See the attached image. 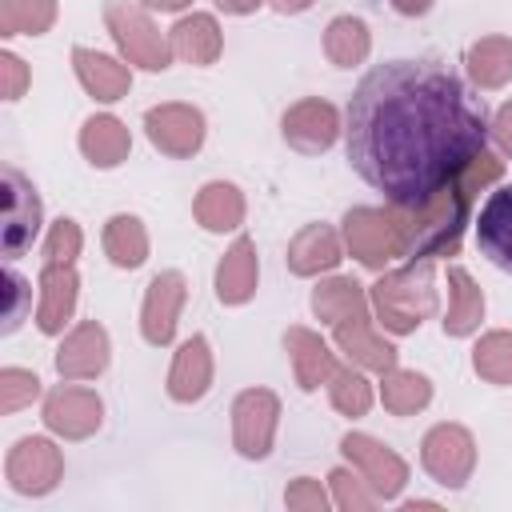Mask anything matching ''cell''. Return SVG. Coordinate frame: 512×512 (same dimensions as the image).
I'll use <instances>...</instances> for the list:
<instances>
[{"label": "cell", "mask_w": 512, "mask_h": 512, "mask_svg": "<svg viewBox=\"0 0 512 512\" xmlns=\"http://www.w3.org/2000/svg\"><path fill=\"white\" fill-rule=\"evenodd\" d=\"M104 252H108V260L116 268H140L148 260V232H144L140 216L116 212L104 224Z\"/></svg>", "instance_id": "cell-29"}, {"label": "cell", "mask_w": 512, "mask_h": 512, "mask_svg": "<svg viewBox=\"0 0 512 512\" xmlns=\"http://www.w3.org/2000/svg\"><path fill=\"white\" fill-rule=\"evenodd\" d=\"M104 420V404L92 388H76V384H60L44 396V424L64 436V440H84L100 428Z\"/></svg>", "instance_id": "cell-13"}, {"label": "cell", "mask_w": 512, "mask_h": 512, "mask_svg": "<svg viewBox=\"0 0 512 512\" xmlns=\"http://www.w3.org/2000/svg\"><path fill=\"white\" fill-rule=\"evenodd\" d=\"M104 24L112 32V40L120 44V52L128 56V64L148 68V72H164L172 60V44L160 36V28L152 24V16L128 0H104Z\"/></svg>", "instance_id": "cell-4"}, {"label": "cell", "mask_w": 512, "mask_h": 512, "mask_svg": "<svg viewBox=\"0 0 512 512\" xmlns=\"http://www.w3.org/2000/svg\"><path fill=\"white\" fill-rule=\"evenodd\" d=\"M340 236L328 224H308L288 244V272L292 276H320L340 264Z\"/></svg>", "instance_id": "cell-22"}, {"label": "cell", "mask_w": 512, "mask_h": 512, "mask_svg": "<svg viewBox=\"0 0 512 512\" xmlns=\"http://www.w3.org/2000/svg\"><path fill=\"white\" fill-rule=\"evenodd\" d=\"M184 296H188V284H184V276L176 268L152 276V284L144 292V308H140V332H144L148 344H156V348L172 344Z\"/></svg>", "instance_id": "cell-14"}, {"label": "cell", "mask_w": 512, "mask_h": 512, "mask_svg": "<svg viewBox=\"0 0 512 512\" xmlns=\"http://www.w3.org/2000/svg\"><path fill=\"white\" fill-rule=\"evenodd\" d=\"M224 12H232V16H248V12H256L264 0H216Z\"/></svg>", "instance_id": "cell-44"}, {"label": "cell", "mask_w": 512, "mask_h": 512, "mask_svg": "<svg viewBox=\"0 0 512 512\" xmlns=\"http://www.w3.org/2000/svg\"><path fill=\"white\" fill-rule=\"evenodd\" d=\"M104 368H108V332L96 320L76 324L56 352V372L64 380H96Z\"/></svg>", "instance_id": "cell-16"}, {"label": "cell", "mask_w": 512, "mask_h": 512, "mask_svg": "<svg viewBox=\"0 0 512 512\" xmlns=\"http://www.w3.org/2000/svg\"><path fill=\"white\" fill-rule=\"evenodd\" d=\"M4 284H8L4 332H12V328H20V320H24V312H28V296H32V288H28V280H24L16 268H8V272H4Z\"/></svg>", "instance_id": "cell-40"}, {"label": "cell", "mask_w": 512, "mask_h": 512, "mask_svg": "<svg viewBox=\"0 0 512 512\" xmlns=\"http://www.w3.org/2000/svg\"><path fill=\"white\" fill-rule=\"evenodd\" d=\"M80 244H84V232L76 220L60 216L52 228H48V240H44V264H72L80 256Z\"/></svg>", "instance_id": "cell-37"}, {"label": "cell", "mask_w": 512, "mask_h": 512, "mask_svg": "<svg viewBox=\"0 0 512 512\" xmlns=\"http://www.w3.org/2000/svg\"><path fill=\"white\" fill-rule=\"evenodd\" d=\"M276 420H280L276 392H268V388H244L232 400V444H236V452L248 456V460H264L272 452Z\"/></svg>", "instance_id": "cell-7"}, {"label": "cell", "mask_w": 512, "mask_h": 512, "mask_svg": "<svg viewBox=\"0 0 512 512\" xmlns=\"http://www.w3.org/2000/svg\"><path fill=\"white\" fill-rule=\"evenodd\" d=\"M280 132H284L288 148H296V152H308V156L328 152L340 136V112H336V104H328L320 96H308V100H296L284 112Z\"/></svg>", "instance_id": "cell-12"}, {"label": "cell", "mask_w": 512, "mask_h": 512, "mask_svg": "<svg viewBox=\"0 0 512 512\" xmlns=\"http://www.w3.org/2000/svg\"><path fill=\"white\" fill-rule=\"evenodd\" d=\"M344 244L364 268H384L388 260L404 256L400 220L388 208H348L344 216Z\"/></svg>", "instance_id": "cell-5"}, {"label": "cell", "mask_w": 512, "mask_h": 512, "mask_svg": "<svg viewBox=\"0 0 512 512\" xmlns=\"http://www.w3.org/2000/svg\"><path fill=\"white\" fill-rule=\"evenodd\" d=\"M472 368L488 384H512V332H488L472 348Z\"/></svg>", "instance_id": "cell-34"}, {"label": "cell", "mask_w": 512, "mask_h": 512, "mask_svg": "<svg viewBox=\"0 0 512 512\" xmlns=\"http://www.w3.org/2000/svg\"><path fill=\"white\" fill-rule=\"evenodd\" d=\"M360 308H368V296H364V288H360L352 276L320 280L316 292H312V312H316V320H324V324H336V320H344V316H352V312H360Z\"/></svg>", "instance_id": "cell-32"}, {"label": "cell", "mask_w": 512, "mask_h": 512, "mask_svg": "<svg viewBox=\"0 0 512 512\" xmlns=\"http://www.w3.org/2000/svg\"><path fill=\"white\" fill-rule=\"evenodd\" d=\"M0 192H4V224H0V244L4 256L16 260L32 248L36 232H40V196L32 188L28 176H20L16 168L0 172Z\"/></svg>", "instance_id": "cell-8"}, {"label": "cell", "mask_w": 512, "mask_h": 512, "mask_svg": "<svg viewBox=\"0 0 512 512\" xmlns=\"http://www.w3.org/2000/svg\"><path fill=\"white\" fill-rule=\"evenodd\" d=\"M488 108L440 60L376 64L344 116L348 164L388 204H420L488 148Z\"/></svg>", "instance_id": "cell-1"}, {"label": "cell", "mask_w": 512, "mask_h": 512, "mask_svg": "<svg viewBox=\"0 0 512 512\" xmlns=\"http://www.w3.org/2000/svg\"><path fill=\"white\" fill-rule=\"evenodd\" d=\"M284 348H288V360H292V376L304 392H316L320 384L332 380L336 372V356L328 352V344L320 340V332L312 328H288L284 332Z\"/></svg>", "instance_id": "cell-20"}, {"label": "cell", "mask_w": 512, "mask_h": 512, "mask_svg": "<svg viewBox=\"0 0 512 512\" xmlns=\"http://www.w3.org/2000/svg\"><path fill=\"white\" fill-rule=\"evenodd\" d=\"M192 216L204 232H232V228L244 224V192L228 180H212L196 192Z\"/></svg>", "instance_id": "cell-25"}, {"label": "cell", "mask_w": 512, "mask_h": 512, "mask_svg": "<svg viewBox=\"0 0 512 512\" xmlns=\"http://www.w3.org/2000/svg\"><path fill=\"white\" fill-rule=\"evenodd\" d=\"M392 8H396L400 16H424V12L432 8V0H392Z\"/></svg>", "instance_id": "cell-43"}, {"label": "cell", "mask_w": 512, "mask_h": 512, "mask_svg": "<svg viewBox=\"0 0 512 512\" xmlns=\"http://www.w3.org/2000/svg\"><path fill=\"white\" fill-rule=\"evenodd\" d=\"M80 152L96 168H116L132 152V136L116 116H88L80 128Z\"/></svg>", "instance_id": "cell-26"}, {"label": "cell", "mask_w": 512, "mask_h": 512, "mask_svg": "<svg viewBox=\"0 0 512 512\" xmlns=\"http://www.w3.org/2000/svg\"><path fill=\"white\" fill-rule=\"evenodd\" d=\"M424 472L444 488H464L476 468V440L464 424H436L420 444Z\"/></svg>", "instance_id": "cell-6"}, {"label": "cell", "mask_w": 512, "mask_h": 512, "mask_svg": "<svg viewBox=\"0 0 512 512\" xmlns=\"http://www.w3.org/2000/svg\"><path fill=\"white\" fill-rule=\"evenodd\" d=\"M168 44H172V56L184 60V64H212L220 56V48H224V36H220L216 16L192 12V16H180L172 24Z\"/></svg>", "instance_id": "cell-24"}, {"label": "cell", "mask_w": 512, "mask_h": 512, "mask_svg": "<svg viewBox=\"0 0 512 512\" xmlns=\"http://www.w3.org/2000/svg\"><path fill=\"white\" fill-rule=\"evenodd\" d=\"M144 132L164 156H196L204 144V112L196 104H156L144 112Z\"/></svg>", "instance_id": "cell-10"}, {"label": "cell", "mask_w": 512, "mask_h": 512, "mask_svg": "<svg viewBox=\"0 0 512 512\" xmlns=\"http://www.w3.org/2000/svg\"><path fill=\"white\" fill-rule=\"evenodd\" d=\"M76 292H80V276L72 264H44L40 268V308H36V324L44 336L64 332V324L72 320L76 308Z\"/></svg>", "instance_id": "cell-18"}, {"label": "cell", "mask_w": 512, "mask_h": 512, "mask_svg": "<svg viewBox=\"0 0 512 512\" xmlns=\"http://www.w3.org/2000/svg\"><path fill=\"white\" fill-rule=\"evenodd\" d=\"M328 484H332L336 508H344V512H368V508L380 504V496L368 488V480H364L356 468H336V472L328 476Z\"/></svg>", "instance_id": "cell-36"}, {"label": "cell", "mask_w": 512, "mask_h": 512, "mask_svg": "<svg viewBox=\"0 0 512 512\" xmlns=\"http://www.w3.org/2000/svg\"><path fill=\"white\" fill-rule=\"evenodd\" d=\"M28 88V68L16 52H0V92L4 100H20Z\"/></svg>", "instance_id": "cell-41"}, {"label": "cell", "mask_w": 512, "mask_h": 512, "mask_svg": "<svg viewBox=\"0 0 512 512\" xmlns=\"http://www.w3.org/2000/svg\"><path fill=\"white\" fill-rule=\"evenodd\" d=\"M256 276H260L256 244L248 236H236V244L216 264V296H220V304H248L256 296Z\"/></svg>", "instance_id": "cell-23"}, {"label": "cell", "mask_w": 512, "mask_h": 512, "mask_svg": "<svg viewBox=\"0 0 512 512\" xmlns=\"http://www.w3.org/2000/svg\"><path fill=\"white\" fill-rule=\"evenodd\" d=\"M72 68H76V80L84 84V92L96 96L100 104H116L132 88L128 64H120V60L96 52V48H72Z\"/></svg>", "instance_id": "cell-19"}, {"label": "cell", "mask_w": 512, "mask_h": 512, "mask_svg": "<svg viewBox=\"0 0 512 512\" xmlns=\"http://www.w3.org/2000/svg\"><path fill=\"white\" fill-rule=\"evenodd\" d=\"M328 400L344 416H364L372 408V384L356 368H336L328 380Z\"/></svg>", "instance_id": "cell-35"}, {"label": "cell", "mask_w": 512, "mask_h": 512, "mask_svg": "<svg viewBox=\"0 0 512 512\" xmlns=\"http://www.w3.org/2000/svg\"><path fill=\"white\" fill-rule=\"evenodd\" d=\"M484 320V292L468 276V268H448V312H444V332L448 336H468Z\"/></svg>", "instance_id": "cell-27"}, {"label": "cell", "mask_w": 512, "mask_h": 512, "mask_svg": "<svg viewBox=\"0 0 512 512\" xmlns=\"http://www.w3.org/2000/svg\"><path fill=\"white\" fill-rule=\"evenodd\" d=\"M504 160L492 152H480L452 184L436 188L428 200L420 204H392L396 220H400V240H404V260H440L452 256L460 248L464 224H468V208L476 200V192L492 180H500Z\"/></svg>", "instance_id": "cell-2"}, {"label": "cell", "mask_w": 512, "mask_h": 512, "mask_svg": "<svg viewBox=\"0 0 512 512\" xmlns=\"http://www.w3.org/2000/svg\"><path fill=\"white\" fill-rule=\"evenodd\" d=\"M144 8H160V12H176V8H184V4H192V0H140Z\"/></svg>", "instance_id": "cell-45"}, {"label": "cell", "mask_w": 512, "mask_h": 512, "mask_svg": "<svg viewBox=\"0 0 512 512\" xmlns=\"http://www.w3.org/2000/svg\"><path fill=\"white\" fill-rule=\"evenodd\" d=\"M40 396V380L28 368H4L0 372V412H16Z\"/></svg>", "instance_id": "cell-38"}, {"label": "cell", "mask_w": 512, "mask_h": 512, "mask_svg": "<svg viewBox=\"0 0 512 512\" xmlns=\"http://www.w3.org/2000/svg\"><path fill=\"white\" fill-rule=\"evenodd\" d=\"M4 476L20 496H44L60 484L64 476V456L52 440L44 436H24L12 444L8 460H4Z\"/></svg>", "instance_id": "cell-9"}, {"label": "cell", "mask_w": 512, "mask_h": 512, "mask_svg": "<svg viewBox=\"0 0 512 512\" xmlns=\"http://www.w3.org/2000/svg\"><path fill=\"white\" fill-rule=\"evenodd\" d=\"M464 64L480 88H504L512 80V40L508 36H484L468 48Z\"/></svg>", "instance_id": "cell-30"}, {"label": "cell", "mask_w": 512, "mask_h": 512, "mask_svg": "<svg viewBox=\"0 0 512 512\" xmlns=\"http://www.w3.org/2000/svg\"><path fill=\"white\" fill-rule=\"evenodd\" d=\"M56 20V0H0L4 36H44Z\"/></svg>", "instance_id": "cell-33"}, {"label": "cell", "mask_w": 512, "mask_h": 512, "mask_svg": "<svg viewBox=\"0 0 512 512\" xmlns=\"http://www.w3.org/2000/svg\"><path fill=\"white\" fill-rule=\"evenodd\" d=\"M432 264L436 260H408L404 268L384 272L372 284V308H376V320L388 332L404 336V332H416L428 316H436Z\"/></svg>", "instance_id": "cell-3"}, {"label": "cell", "mask_w": 512, "mask_h": 512, "mask_svg": "<svg viewBox=\"0 0 512 512\" xmlns=\"http://www.w3.org/2000/svg\"><path fill=\"white\" fill-rule=\"evenodd\" d=\"M212 384V352H208V340L204 336H188L172 360V372H168V396L176 404H192L208 392Z\"/></svg>", "instance_id": "cell-21"}, {"label": "cell", "mask_w": 512, "mask_h": 512, "mask_svg": "<svg viewBox=\"0 0 512 512\" xmlns=\"http://www.w3.org/2000/svg\"><path fill=\"white\" fill-rule=\"evenodd\" d=\"M380 400L392 416H412L432 400V380L408 368H388L380 372Z\"/></svg>", "instance_id": "cell-31"}, {"label": "cell", "mask_w": 512, "mask_h": 512, "mask_svg": "<svg viewBox=\"0 0 512 512\" xmlns=\"http://www.w3.org/2000/svg\"><path fill=\"white\" fill-rule=\"evenodd\" d=\"M272 8L276 12H304V8H312V0H272Z\"/></svg>", "instance_id": "cell-46"}, {"label": "cell", "mask_w": 512, "mask_h": 512, "mask_svg": "<svg viewBox=\"0 0 512 512\" xmlns=\"http://www.w3.org/2000/svg\"><path fill=\"white\" fill-rule=\"evenodd\" d=\"M332 328H336V332H332V336H336V348H340L356 368H368V372H388V368H396V348L372 328L368 308H360V312L336 320Z\"/></svg>", "instance_id": "cell-15"}, {"label": "cell", "mask_w": 512, "mask_h": 512, "mask_svg": "<svg viewBox=\"0 0 512 512\" xmlns=\"http://www.w3.org/2000/svg\"><path fill=\"white\" fill-rule=\"evenodd\" d=\"M488 136L496 140V148H500L504 156H512V104H504V108L492 116V124H488Z\"/></svg>", "instance_id": "cell-42"}, {"label": "cell", "mask_w": 512, "mask_h": 512, "mask_svg": "<svg viewBox=\"0 0 512 512\" xmlns=\"http://www.w3.org/2000/svg\"><path fill=\"white\" fill-rule=\"evenodd\" d=\"M340 452L348 456V464L368 480V488H372L380 500H396L400 488L408 484V464H404L392 448H384L380 440H372V436H364V432H348V436L340 440Z\"/></svg>", "instance_id": "cell-11"}, {"label": "cell", "mask_w": 512, "mask_h": 512, "mask_svg": "<svg viewBox=\"0 0 512 512\" xmlns=\"http://www.w3.org/2000/svg\"><path fill=\"white\" fill-rule=\"evenodd\" d=\"M368 52H372V36L360 16H336L324 28V56L336 68H356V64H364Z\"/></svg>", "instance_id": "cell-28"}, {"label": "cell", "mask_w": 512, "mask_h": 512, "mask_svg": "<svg viewBox=\"0 0 512 512\" xmlns=\"http://www.w3.org/2000/svg\"><path fill=\"white\" fill-rule=\"evenodd\" d=\"M284 504H288L292 512H324V508H328V492L320 488V480L300 476V480H292V484H288Z\"/></svg>", "instance_id": "cell-39"}, {"label": "cell", "mask_w": 512, "mask_h": 512, "mask_svg": "<svg viewBox=\"0 0 512 512\" xmlns=\"http://www.w3.org/2000/svg\"><path fill=\"white\" fill-rule=\"evenodd\" d=\"M476 244L496 268L512 272V184H500L496 192H488L476 216Z\"/></svg>", "instance_id": "cell-17"}]
</instances>
